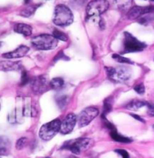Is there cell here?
<instances>
[{
  "label": "cell",
  "instance_id": "obj_22",
  "mask_svg": "<svg viewBox=\"0 0 154 158\" xmlns=\"http://www.w3.org/2000/svg\"><path fill=\"white\" fill-rule=\"evenodd\" d=\"M112 98L111 97H109L107 99L104 100V103H103V114H102V118L103 119H105V116L108 113H110L111 109H112Z\"/></svg>",
  "mask_w": 154,
  "mask_h": 158
},
{
  "label": "cell",
  "instance_id": "obj_14",
  "mask_svg": "<svg viewBox=\"0 0 154 158\" xmlns=\"http://www.w3.org/2000/svg\"><path fill=\"white\" fill-rule=\"evenodd\" d=\"M14 31L15 33L21 34L24 36H30L32 35V27L27 25V24H24V23H18L15 24L14 26Z\"/></svg>",
  "mask_w": 154,
  "mask_h": 158
},
{
  "label": "cell",
  "instance_id": "obj_15",
  "mask_svg": "<svg viewBox=\"0 0 154 158\" xmlns=\"http://www.w3.org/2000/svg\"><path fill=\"white\" fill-rule=\"evenodd\" d=\"M23 112V115L24 116H35L37 112L34 106H33V105L31 104V102L29 101V99H27V101H26L25 105H24V107L22 109Z\"/></svg>",
  "mask_w": 154,
  "mask_h": 158
},
{
  "label": "cell",
  "instance_id": "obj_25",
  "mask_svg": "<svg viewBox=\"0 0 154 158\" xmlns=\"http://www.w3.org/2000/svg\"><path fill=\"white\" fill-rule=\"evenodd\" d=\"M112 58L120 64H132V61L130 60L129 58H126V57L122 56L120 55H117V54H113L112 55Z\"/></svg>",
  "mask_w": 154,
  "mask_h": 158
},
{
  "label": "cell",
  "instance_id": "obj_32",
  "mask_svg": "<svg viewBox=\"0 0 154 158\" xmlns=\"http://www.w3.org/2000/svg\"><path fill=\"white\" fill-rule=\"evenodd\" d=\"M115 152L118 153L119 155H121L123 158H130V156H129V154H128V152L126 150H123V149H116Z\"/></svg>",
  "mask_w": 154,
  "mask_h": 158
},
{
  "label": "cell",
  "instance_id": "obj_33",
  "mask_svg": "<svg viewBox=\"0 0 154 158\" xmlns=\"http://www.w3.org/2000/svg\"><path fill=\"white\" fill-rule=\"evenodd\" d=\"M88 0H71V2L75 5V6H82L83 5H85L87 3Z\"/></svg>",
  "mask_w": 154,
  "mask_h": 158
},
{
  "label": "cell",
  "instance_id": "obj_3",
  "mask_svg": "<svg viewBox=\"0 0 154 158\" xmlns=\"http://www.w3.org/2000/svg\"><path fill=\"white\" fill-rule=\"evenodd\" d=\"M123 35H124V39H123V54L140 52L147 48V45L145 43L138 40L132 34L125 32Z\"/></svg>",
  "mask_w": 154,
  "mask_h": 158
},
{
  "label": "cell",
  "instance_id": "obj_34",
  "mask_svg": "<svg viewBox=\"0 0 154 158\" xmlns=\"http://www.w3.org/2000/svg\"><path fill=\"white\" fill-rule=\"evenodd\" d=\"M148 114L150 116H154V104H148Z\"/></svg>",
  "mask_w": 154,
  "mask_h": 158
},
{
  "label": "cell",
  "instance_id": "obj_1",
  "mask_svg": "<svg viewBox=\"0 0 154 158\" xmlns=\"http://www.w3.org/2000/svg\"><path fill=\"white\" fill-rule=\"evenodd\" d=\"M53 22L57 27H67L74 22L72 10L65 5H57L55 8Z\"/></svg>",
  "mask_w": 154,
  "mask_h": 158
},
{
  "label": "cell",
  "instance_id": "obj_13",
  "mask_svg": "<svg viewBox=\"0 0 154 158\" xmlns=\"http://www.w3.org/2000/svg\"><path fill=\"white\" fill-rule=\"evenodd\" d=\"M23 66L19 62H13L10 60L0 62V70L1 71H16L22 69Z\"/></svg>",
  "mask_w": 154,
  "mask_h": 158
},
{
  "label": "cell",
  "instance_id": "obj_19",
  "mask_svg": "<svg viewBox=\"0 0 154 158\" xmlns=\"http://www.w3.org/2000/svg\"><path fill=\"white\" fill-rule=\"evenodd\" d=\"M22 116H23V112H19L18 109L15 108L14 110H12V112L8 114V121L11 124L19 123Z\"/></svg>",
  "mask_w": 154,
  "mask_h": 158
},
{
  "label": "cell",
  "instance_id": "obj_6",
  "mask_svg": "<svg viewBox=\"0 0 154 158\" xmlns=\"http://www.w3.org/2000/svg\"><path fill=\"white\" fill-rule=\"evenodd\" d=\"M92 145V140L90 138H78L75 140L64 143L62 149L70 150L72 153L79 155L81 152L88 149Z\"/></svg>",
  "mask_w": 154,
  "mask_h": 158
},
{
  "label": "cell",
  "instance_id": "obj_7",
  "mask_svg": "<svg viewBox=\"0 0 154 158\" xmlns=\"http://www.w3.org/2000/svg\"><path fill=\"white\" fill-rule=\"evenodd\" d=\"M109 8L107 0H92L86 6V16L88 18L96 17L103 14Z\"/></svg>",
  "mask_w": 154,
  "mask_h": 158
},
{
  "label": "cell",
  "instance_id": "obj_23",
  "mask_svg": "<svg viewBox=\"0 0 154 158\" xmlns=\"http://www.w3.org/2000/svg\"><path fill=\"white\" fill-rule=\"evenodd\" d=\"M114 2L120 9H126L132 5V0H114Z\"/></svg>",
  "mask_w": 154,
  "mask_h": 158
},
{
  "label": "cell",
  "instance_id": "obj_36",
  "mask_svg": "<svg viewBox=\"0 0 154 158\" xmlns=\"http://www.w3.org/2000/svg\"><path fill=\"white\" fill-rule=\"evenodd\" d=\"M99 25H100L101 29H104V27H105V23H104L103 19H100V23H99Z\"/></svg>",
  "mask_w": 154,
  "mask_h": 158
},
{
  "label": "cell",
  "instance_id": "obj_10",
  "mask_svg": "<svg viewBox=\"0 0 154 158\" xmlns=\"http://www.w3.org/2000/svg\"><path fill=\"white\" fill-rule=\"evenodd\" d=\"M154 12V7L152 6H135L130 8V10L128 11V18L130 19H139L145 15L151 14Z\"/></svg>",
  "mask_w": 154,
  "mask_h": 158
},
{
  "label": "cell",
  "instance_id": "obj_28",
  "mask_svg": "<svg viewBox=\"0 0 154 158\" xmlns=\"http://www.w3.org/2000/svg\"><path fill=\"white\" fill-rule=\"evenodd\" d=\"M29 82V77L28 74L26 70L22 71V75H21V82H20V86H24L26 85L27 83Z\"/></svg>",
  "mask_w": 154,
  "mask_h": 158
},
{
  "label": "cell",
  "instance_id": "obj_37",
  "mask_svg": "<svg viewBox=\"0 0 154 158\" xmlns=\"http://www.w3.org/2000/svg\"><path fill=\"white\" fill-rule=\"evenodd\" d=\"M1 46H2V42H0V48H1Z\"/></svg>",
  "mask_w": 154,
  "mask_h": 158
},
{
  "label": "cell",
  "instance_id": "obj_27",
  "mask_svg": "<svg viewBox=\"0 0 154 158\" xmlns=\"http://www.w3.org/2000/svg\"><path fill=\"white\" fill-rule=\"evenodd\" d=\"M56 102H57L59 107H60L61 109H63V108H64V106H66V104H67V102H68V97H67L66 95H61V96H59V97L57 98Z\"/></svg>",
  "mask_w": 154,
  "mask_h": 158
},
{
  "label": "cell",
  "instance_id": "obj_16",
  "mask_svg": "<svg viewBox=\"0 0 154 158\" xmlns=\"http://www.w3.org/2000/svg\"><path fill=\"white\" fill-rule=\"evenodd\" d=\"M148 106L147 102H144L141 100H132L125 106V108L129 109V110L137 111L143 106Z\"/></svg>",
  "mask_w": 154,
  "mask_h": 158
},
{
  "label": "cell",
  "instance_id": "obj_18",
  "mask_svg": "<svg viewBox=\"0 0 154 158\" xmlns=\"http://www.w3.org/2000/svg\"><path fill=\"white\" fill-rule=\"evenodd\" d=\"M40 5H27L20 13L19 15L24 17H29L31 16L33 14H34L35 10L37 9V7L39 6Z\"/></svg>",
  "mask_w": 154,
  "mask_h": 158
},
{
  "label": "cell",
  "instance_id": "obj_35",
  "mask_svg": "<svg viewBox=\"0 0 154 158\" xmlns=\"http://www.w3.org/2000/svg\"><path fill=\"white\" fill-rule=\"evenodd\" d=\"M131 115H132V116H133V117H134L135 119H137L138 121H140V122H142V123H145L144 119H142L141 117H140V116H138V115H136V114H132Z\"/></svg>",
  "mask_w": 154,
  "mask_h": 158
},
{
  "label": "cell",
  "instance_id": "obj_38",
  "mask_svg": "<svg viewBox=\"0 0 154 158\" xmlns=\"http://www.w3.org/2000/svg\"><path fill=\"white\" fill-rule=\"evenodd\" d=\"M0 106H1V100H0Z\"/></svg>",
  "mask_w": 154,
  "mask_h": 158
},
{
  "label": "cell",
  "instance_id": "obj_29",
  "mask_svg": "<svg viewBox=\"0 0 154 158\" xmlns=\"http://www.w3.org/2000/svg\"><path fill=\"white\" fill-rule=\"evenodd\" d=\"M134 91L140 95H143L145 92V86L143 85V84H138L134 86Z\"/></svg>",
  "mask_w": 154,
  "mask_h": 158
},
{
  "label": "cell",
  "instance_id": "obj_26",
  "mask_svg": "<svg viewBox=\"0 0 154 158\" xmlns=\"http://www.w3.org/2000/svg\"><path fill=\"white\" fill-rule=\"evenodd\" d=\"M26 143H27V138H26V137H21V138H19V139L16 141L15 148H16L17 150H21V149H23V148L26 146Z\"/></svg>",
  "mask_w": 154,
  "mask_h": 158
},
{
  "label": "cell",
  "instance_id": "obj_8",
  "mask_svg": "<svg viewBox=\"0 0 154 158\" xmlns=\"http://www.w3.org/2000/svg\"><path fill=\"white\" fill-rule=\"evenodd\" d=\"M99 114L98 108L94 106L86 107L82 111L79 115V127H83L88 126L92 120Z\"/></svg>",
  "mask_w": 154,
  "mask_h": 158
},
{
  "label": "cell",
  "instance_id": "obj_12",
  "mask_svg": "<svg viewBox=\"0 0 154 158\" xmlns=\"http://www.w3.org/2000/svg\"><path fill=\"white\" fill-rule=\"evenodd\" d=\"M29 52V48L26 46H20L19 48H15V50L7 53H4L2 56L6 59H15V58H21L27 55Z\"/></svg>",
  "mask_w": 154,
  "mask_h": 158
},
{
  "label": "cell",
  "instance_id": "obj_39",
  "mask_svg": "<svg viewBox=\"0 0 154 158\" xmlns=\"http://www.w3.org/2000/svg\"><path fill=\"white\" fill-rule=\"evenodd\" d=\"M69 158H75V157H69Z\"/></svg>",
  "mask_w": 154,
  "mask_h": 158
},
{
  "label": "cell",
  "instance_id": "obj_11",
  "mask_svg": "<svg viewBox=\"0 0 154 158\" xmlns=\"http://www.w3.org/2000/svg\"><path fill=\"white\" fill-rule=\"evenodd\" d=\"M77 122V116L75 114H68L66 117L63 119V121L61 123L60 127V133L62 135H67L70 134L74 128L75 127Z\"/></svg>",
  "mask_w": 154,
  "mask_h": 158
},
{
  "label": "cell",
  "instance_id": "obj_9",
  "mask_svg": "<svg viewBox=\"0 0 154 158\" xmlns=\"http://www.w3.org/2000/svg\"><path fill=\"white\" fill-rule=\"evenodd\" d=\"M48 80L46 76H40L32 79L31 81V88L35 94H43L48 89Z\"/></svg>",
  "mask_w": 154,
  "mask_h": 158
},
{
  "label": "cell",
  "instance_id": "obj_21",
  "mask_svg": "<svg viewBox=\"0 0 154 158\" xmlns=\"http://www.w3.org/2000/svg\"><path fill=\"white\" fill-rule=\"evenodd\" d=\"M49 85H50V87L52 89H54V90H59V89H61L62 87L63 86L64 81L61 77H55V78H53L50 81Z\"/></svg>",
  "mask_w": 154,
  "mask_h": 158
},
{
  "label": "cell",
  "instance_id": "obj_31",
  "mask_svg": "<svg viewBox=\"0 0 154 158\" xmlns=\"http://www.w3.org/2000/svg\"><path fill=\"white\" fill-rule=\"evenodd\" d=\"M61 59H63V60H69V58H68V57H66V56L63 54V51L59 52V53L56 55V56L54 58V61H58V60H61Z\"/></svg>",
  "mask_w": 154,
  "mask_h": 158
},
{
  "label": "cell",
  "instance_id": "obj_5",
  "mask_svg": "<svg viewBox=\"0 0 154 158\" xmlns=\"http://www.w3.org/2000/svg\"><path fill=\"white\" fill-rule=\"evenodd\" d=\"M106 70V76L108 79L121 83L125 82L131 77V71L129 68L124 67V66H118V67H105Z\"/></svg>",
  "mask_w": 154,
  "mask_h": 158
},
{
  "label": "cell",
  "instance_id": "obj_4",
  "mask_svg": "<svg viewBox=\"0 0 154 158\" xmlns=\"http://www.w3.org/2000/svg\"><path fill=\"white\" fill-rule=\"evenodd\" d=\"M61 120L56 118L43 125L39 130V136L44 141L51 140L59 131L61 127Z\"/></svg>",
  "mask_w": 154,
  "mask_h": 158
},
{
  "label": "cell",
  "instance_id": "obj_40",
  "mask_svg": "<svg viewBox=\"0 0 154 158\" xmlns=\"http://www.w3.org/2000/svg\"><path fill=\"white\" fill-rule=\"evenodd\" d=\"M45 158H50V157H45Z\"/></svg>",
  "mask_w": 154,
  "mask_h": 158
},
{
  "label": "cell",
  "instance_id": "obj_30",
  "mask_svg": "<svg viewBox=\"0 0 154 158\" xmlns=\"http://www.w3.org/2000/svg\"><path fill=\"white\" fill-rule=\"evenodd\" d=\"M104 120V122H103V124H104V127H106V129H108L109 131H110V133L111 132H114V131H117L116 130V128H115V127L111 123V122H109V121H107L106 119H103Z\"/></svg>",
  "mask_w": 154,
  "mask_h": 158
},
{
  "label": "cell",
  "instance_id": "obj_20",
  "mask_svg": "<svg viewBox=\"0 0 154 158\" xmlns=\"http://www.w3.org/2000/svg\"><path fill=\"white\" fill-rule=\"evenodd\" d=\"M111 137L112 138V140H114L116 142L122 143H129L132 142V139L131 138L120 135L117 131L111 132Z\"/></svg>",
  "mask_w": 154,
  "mask_h": 158
},
{
  "label": "cell",
  "instance_id": "obj_41",
  "mask_svg": "<svg viewBox=\"0 0 154 158\" xmlns=\"http://www.w3.org/2000/svg\"><path fill=\"white\" fill-rule=\"evenodd\" d=\"M152 1H154V0H152Z\"/></svg>",
  "mask_w": 154,
  "mask_h": 158
},
{
  "label": "cell",
  "instance_id": "obj_17",
  "mask_svg": "<svg viewBox=\"0 0 154 158\" xmlns=\"http://www.w3.org/2000/svg\"><path fill=\"white\" fill-rule=\"evenodd\" d=\"M10 147V142L7 137L0 136V156L6 155L8 153Z\"/></svg>",
  "mask_w": 154,
  "mask_h": 158
},
{
  "label": "cell",
  "instance_id": "obj_24",
  "mask_svg": "<svg viewBox=\"0 0 154 158\" xmlns=\"http://www.w3.org/2000/svg\"><path fill=\"white\" fill-rule=\"evenodd\" d=\"M53 35L57 39V40H61V41H67L68 40V36L66 35V34H64L63 32L60 31L58 29H55L53 32Z\"/></svg>",
  "mask_w": 154,
  "mask_h": 158
},
{
  "label": "cell",
  "instance_id": "obj_2",
  "mask_svg": "<svg viewBox=\"0 0 154 158\" xmlns=\"http://www.w3.org/2000/svg\"><path fill=\"white\" fill-rule=\"evenodd\" d=\"M31 44L37 50H52L57 47L58 40L53 35L48 34H41L32 38Z\"/></svg>",
  "mask_w": 154,
  "mask_h": 158
}]
</instances>
